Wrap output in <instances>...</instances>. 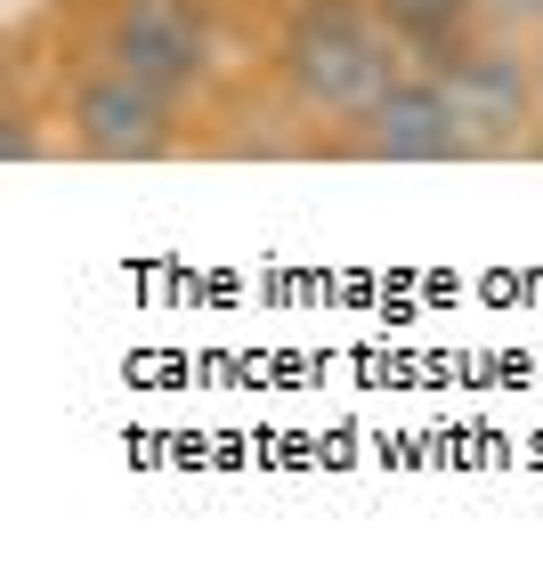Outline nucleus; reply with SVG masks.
Returning <instances> with one entry per match:
<instances>
[{"instance_id":"f257e3e1","label":"nucleus","mask_w":543,"mask_h":568,"mask_svg":"<svg viewBox=\"0 0 543 568\" xmlns=\"http://www.w3.org/2000/svg\"><path fill=\"white\" fill-rule=\"evenodd\" d=\"M406 65H413V49L390 33V17L373 0H284V24H276V49H268L276 98L317 139L349 131Z\"/></svg>"},{"instance_id":"f03ea898","label":"nucleus","mask_w":543,"mask_h":568,"mask_svg":"<svg viewBox=\"0 0 543 568\" xmlns=\"http://www.w3.org/2000/svg\"><path fill=\"white\" fill-rule=\"evenodd\" d=\"M58 146L82 163H171L187 146V98L114 58H90L58 90Z\"/></svg>"},{"instance_id":"7ed1b4c3","label":"nucleus","mask_w":543,"mask_h":568,"mask_svg":"<svg viewBox=\"0 0 543 568\" xmlns=\"http://www.w3.org/2000/svg\"><path fill=\"white\" fill-rule=\"evenodd\" d=\"M447 73L462 122L479 139V163H503V154H543V73H535V41L495 33V24H471L462 41H447L438 58H422Z\"/></svg>"},{"instance_id":"20e7f679","label":"nucleus","mask_w":543,"mask_h":568,"mask_svg":"<svg viewBox=\"0 0 543 568\" xmlns=\"http://www.w3.org/2000/svg\"><path fill=\"white\" fill-rule=\"evenodd\" d=\"M325 154H349V163H479V139L454 106L447 73L413 58L349 131L325 139Z\"/></svg>"},{"instance_id":"39448f33","label":"nucleus","mask_w":543,"mask_h":568,"mask_svg":"<svg viewBox=\"0 0 543 568\" xmlns=\"http://www.w3.org/2000/svg\"><path fill=\"white\" fill-rule=\"evenodd\" d=\"M98 58L163 82L171 98H195L219 82V24L212 0H106V24H98Z\"/></svg>"},{"instance_id":"423d86ee","label":"nucleus","mask_w":543,"mask_h":568,"mask_svg":"<svg viewBox=\"0 0 543 568\" xmlns=\"http://www.w3.org/2000/svg\"><path fill=\"white\" fill-rule=\"evenodd\" d=\"M381 17H390V33L413 49V58H438L447 41H462L471 24H486L479 17V0H373Z\"/></svg>"},{"instance_id":"0eeeda50","label":"nucleus","mask_w":543,"mask_h":568,"mask_svg":"<svg viewBox=\"0 0 543 568\" xmlns=\"http://www.w3.org/2000/svg\"><path fill=\"white\" fill-rule=\"evenodd\" d=\"M479 17L495 33H520V41H543V0H479Z\"/></svg>"},{"instance_id":"6e6552de","label":"nucleus","mask_w":543,"mask_h":568,"mask_svg":"<svg viewBox=\"0 0 543 568\" xmlns=\"http://www.w3.org/2000/svg\"><path fill=\"white\" fill-rule=\"evenodd\" d=\"M535 73H543V41H535Z\"/></svg>"}]
</instances>
